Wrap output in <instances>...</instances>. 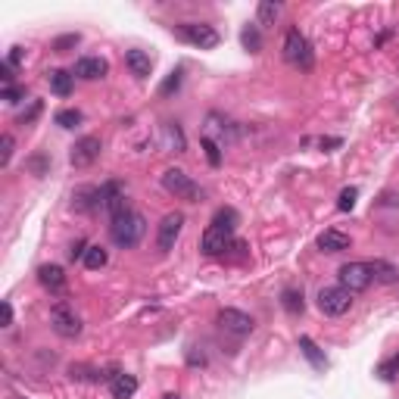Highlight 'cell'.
Listing matches in <instances>:
<instances>
[{"instance_id":"cell-1","label":"cell","mask_w":399,"mask_h":399,"mask_svg":"<svg viewBox=\"0 0 399 399\" xmlns=\"http://www.w3.org/2000/svg\"><path fill=\"white\" fill-rule=\"evenodd\" d=\"M237 222H241V216L231 209V206H222L212 216V222L209 228L203 231L200 237V250L206 253V256H222V253H228V247H231V234H234V228Z\"/></svg>"},{"instance_id":"cell-2","label":"cell","mask_w":399,"mask_h":399,"mask_svg":"<svg viewBox=\"0 0 399 399\" xmlns=\"http://www.w3.org/2000/svg\"><path fill=\"white\" fill-rule=\"evenodd\" d=\"M143 234H147V222H143V216L134 212L131 206H125L122 212H116V216L109 218V237H113L116 247L134 250L143 241Z\"/></svg>"},{"instance_id":"cell-3","label":"cell","mask_w":399,"mask_h":399,"mask_svg":"<svg viewBox=\"0 0 399 399\" xmlns=\"http://www.w3.org/2000/svg\"><path fill=\"white\" fill-rule=\"evenodd\" d=\"M281 50H284V59L293 66V69L312 72V66H315V54H312V44L305 41V35L300 29H287Z\"/></svg>"},{"instance_id":"cell-4","label":"cell","mask_w":399,"mask_h":399,"mask_svg":"<svg viewBox=\"0 0 399 399\" xmlns=\"http://www.w3.org/2000/svg\"><path fill=\"white\" fill-rule=\"evenodd\" d=\"M172 35L188 41V44L200 47V50H212L218 47V31L206 22H181V25H172Z\"/></svg>"},{"instance_id":"cell-5","label":"cell","mask_w":399,"mask_h":399,"mask_svg":"<svg viewBox=\"0 0 399 399\" xmlns=\"http://www.w3.org/2000/svg\"><path fill=\"white\" fill-rule=\"evenodd\" d=\"M163 188L168 193H175L178 200H184V203H200V197H203L200 184L193 181L188 172H181V168H168V172L163 175Z\"/></svg>"},{"instance_id":"cell-6","label":"cell","mask_w":399,"mask_h":399,"mask_svg":"<svg viewBox=\"0 0 399 399\" xmlns=\"http://www.w3.org/2000/svg\"><path fill=\"white\" fill-rule=\"evenodd\" d=\"M337 278H340V287L350 293H362L368 291L371 281H375V271H371V262H346L337 271Z\"/></svg>"},{"instance_id":"cell-7","label":"cell","mask_w":399,"mask_h":399,"mask_svg":"<svg viewBox=\"0 0 399 399\" xmlns=\"http://www.w3.org/2000/svg\"><path fill=\"white\" fill-rule=\"evenodd\" d=\"M350 305H353V293L343 291L340 284L321 287V291H318V309L325 312V315H330V318L346 315V312H350Z\"/></svg>"},{"instance_id":"cell-8","label":"cell","mask_w":399,"mask_h":399,"mask_svg":"<svg viewBox=\"0 0 399 399\" xmlns=\"http://www.w3.org/2000/svg\"><path fill=\"white\" fill-rule=\"evenodd\" d=\"M50 328H54L59 337H66V340H75V337L81 334V318L75 315L66 303H56L54 309H50Z\"/></svg>"},{"instance_id":"cell-9","label":"cell","mask_w":399,"mask_h":399,"mask_svg":"<svg viewBox=\"0 0 399 399\" xmlns=\"http://www.w3.org/2000/svg\"><path fill=\"white\" fill-rule=\"evenodd\" d=\"M100 150H103V143H100V138H94V134H88V138H79L72 143L69 150V163L72 168H88L94 166L100 159Z\"/></svg>"},{"instance_id":"cell-10","label":"cell","mask_w":399,"mask_h":399,"mask_svg":"<svg viewBox=\"0 0 399 399\" xmlns=\"http://www.w3.org/2000/svg\"><path fill=\"white\" fill-rule=\"evenodd\" d=\"M181 228H184V216H181V212H168L163 222H159V228H156V250L159 253L175 250L178 237H181Z\"/></svg>"},{"instance_id":"cell-11","label":"cell","mask_w":399,"mask_h":399,"mask_svg":"<svg viewBox=\"0 0 399 399\" xmlns=\"http://www.w3.org/2000/svg\"><path fill=\"white\" fill-rule=\"evenodd\" d=\"M218 328L228 330V334L247 337L250 330L256 328V321H253L247 312H241V309H222V312H218Z\"/></svg>"},{"instance_id":"cell-12","label":"cell","mask_w":399,"mask_h":399,"mask_svg":"<svg viewBox=\"0 0 399 399\" xmlns=\"http://www.w3.org/2000/svg\"><path fill=\"white\" fill-rule=\"evenodd\" d=\"M106 72H109L106 59H100V56H81V59H75V72L72 75H79V79H84V81H97V79H103Z\"/></svg>"},{"instance_id":"cell-13","label":"cell","mask_w":399,"mask_h":399,"mask_svg":"<svg viewBox=\"0 0 399 399\" xmlns=\"http://www.w3.org/2000/svg\"><path fill=\"white\" fill-rule=\"evenodd\" d=\"M353 247V241H350V234H343V231H334V228H328L325 234H318V250L321 253H343V250H350Z\"/></svg>"},{"instance_id":"cell-14","label":"cell","mask_w":399,"mask_h":399,"mask_svg":"<svg viewBox=\"0 0 399 399\" xmlns=\"http://www.w3.org/2000/svg\"><path fill=\"white\" fill-rule=\"evenodd\" d=\"M125 66L131 69L134 79H150V72H153V59L147 50H128L125 54Z\"/></svg>"},{"instance_id":"cell-15","label":"cell","mask_w":399,"mask_h":399,"mask_svg":"<svg viewBox=\"0 0 399 399\" xmlns=\"http://www.w3.org/2000/svg\"><path fill=\"white\" fill-rule=\"evenodd\" d=\"M38 281L47 287V291H54V293H59L66 287V275H63V268L59 266H41L38 268Z\"/></svg>"},{"instance_id":"cell-16","label":"cell","mask_w":399,"mask_h":399,"mask_svg":"<svg viewBox=\"0 0 399 399\" xmlns=\"http://www.w3.org/2000/svg\"><path fill=\"white\" fill-rule=\"evenodd\" d=\"M109 393H113V399H131L134 393H138V378L116 375L113 380H109Z\"/></svg>"},{"instance_id":"cell-17","label":"cell","mask_w":399,"mask_h":399,"mask_svg":"<svg viewBox=\"0 0 399 399\" xmlns=\"http://www.w3.org/2000/svg\"><path fill=\"white\" fill-rule=\"evenodd\" d=\"M47 81H50V91H54L56 97H69L72 88H75V79L66 69H54L47 75Z\"/></svg>"},{"instance_id":"cell-18","label":"cell","mask_w":399,"mask_h":399,"mask_svg":"<svg viewBox=\"0 0 399 399\" xmlns=\"http://www.w3.org/2000/svg\"><path fill=\"white\" fill-rule=\"evenodd\" d=\"M72 206L79 209V212L100 209V188H81V191H75V197H72Z\"/></svg>"},{"instance_id":"cell-19","label":"cell","mask_w":399,"mask_h":399,"mask_svg":"<svg viewBox=\"0 0 399 399\" xmlns=\"http://www.w3.org/2000/svg\"><path fill=\"white\" fill-rule=\"evenodd\" d=\"M300 353H303L305 359L312 362V368H318V371H325V368H328V359H325V353L318 350L312 337H300Z\"/></svg>"},{"instance_id":"cell-20","label":"cell","mask_w":399,"mask_h":399,"mask_svg":"<svg viewBox=\"0 0 399 399\" xmlns=\"http://www.w3.org/2000/svg\"><path fill=\"white\" fill-rule=\"evenodd\" d=\"M371 271H375V281L378 284H396L399 281V268L390 266V262H384V259L371 262Z\"/></svg>"},{"instance_id":"cell-21","label":"cell","mask_w":399,"mask_h":399,"mask_svg":"<svg viewBox=\"0 0 399 399\" xmlns=\"http://www.w3.org/2000/svg\"><path fill=\"white\" fill-rule=\"evenodd\" d=\"M241 44H243V50H250V54H259V50H262V31H259V22H253V25H247V29L241 31Z\"/></svg>"},{"instance_id":"cell-22","label":"cell","mask_w":399,"mask_h":399,"mask_svg":"<svg viewBox=\"0 0 399 399\" xmlns=\"http://www.w3.org/2000/svg\"><path fill=\"white\" fill-rule=\"evenodd\" d=\"M109 262V253L103 247H97V243H91L88 253H84V268H91V271H97V268H103Z\"/></svg>"},{"instance_id":"cell-23","label":"cell","mask_w":399,"mask_h":399,"mask_svg":"<svg viewBox=\"0 0 399 399\" xmlns=\"http://www.w3.org/2000/svg\"><path fill=\"white\" fill-rule=\"evenodd\" d=\"M256 16H259V25H275V19L281 16V6L271 4V0H262L259 10H256Z\"/></svg>"},{"instance_id":"cell-24","label":"cell","mask_w":399,"mask_h":399,"mask_svg":"<svg viewBox=\"0 0 399 399\" xmlns=\"http://www.w3.org/2000/svg\"><path fill=\"white\" fill-rule=\"evenodd\" d=\"M281 305L291 312V315H300L303 312V293L300 291H284L281 293Z\"/></svg>"},{"instance_id":"cell-25","label":"cell","mask_w":399,"mask_h":399,"mask_svg":"<svg viewBox=\"0 0 399 399\" xmlns=\"http://www.w3.org/2000/svg\"><path fill=\"white\" fill-rule=\"evenodd\" d=\"M54 122L59 125V128H75V125L81 122V109H59V113L54 116Z\"/></svg>"},{"instance_id":"cell-26","label":"cell","mask_w":399,"mask_h":399,"mask_svg":"<svg viewBox=\"0 0 399 399\" xmlns=\"http://www.w3.org/2000/svg\"><path fill=\"white\" fill-rule=\"evenodd\" d=\"M203 150H206V159H209V166L212 168H218V166H222V150H218V143L216 141H212L209 138V134H203Z\"/></svg>"},{"instance_id":"cell-27","label":"cell","mask_w":399,"mask_h":399,"mask_svg":"<svg viewBox=\"0 0 399 399\" xmlns=\"http://www.w3.org/2000/svg\"><path fill=\"white\" fill-rule=\"evenodd\" d=\"M396 375H399V353H396V355H390L387 362H380V365H378V378H380V380H393Z\"/></svg>"},{"instance_id":"cell-28","label":"cell","mask_w":399,"mask_h":399,"mask_svg":"<svg viewBox=\"0 0 399 399\" xmlns=\"http://www.w3.org/2000/svg\"><path fill=\"white\" fill-rule=\"evenodd\" d=\"M81 44V35L75 31V35H59L56 41H54V50L56 54H66V50H72V47H79Z\"/></svg>"},{"instance_id":"cell-29","label":"cell","mask_w":399,"mask_h":399,"mask_svg":"<svg viewBox=\"0 0 399 399\" xmlns=\"http://www.w3.org/2000/svg\"><path fill=\"white\" fill-rule=\"evenodd\" d=\"M355 197H359V191H355V188H343L340 197H337V209H340V212H350V209L355 206Z\"/></svg>"},{"instance_id":"cell-30","label":"cell","mask_w":399,"mask_h":399,"mask_svg":"<svg viewBox=\"0 0 399 399\" xmlns=\"http://www.w3.org/2000/svg\"><path fill=\"white\" fill-rule=\"evenodd\" d=\"M0 166H10V159H13V147H16V141H13V134H4V138H0Z\"/></svg>"},{"instance_id":"cell-31","label":"cell","mask_w":399,"mask_h":399,"mask_svg":"<svg viewBox=\"0 0 399 399\" xmlns=\"http://www.w3.org/2000/svg\"><path fill=\"white\" fill-rule=\"evenodd\" d=\"M69 378L72 380H100V371H91V368H84V365H72Z\"/></svg>"},{"instance_id":"cell-32","label":"cell","mask_w":399,"mask_h":399,"mask_svg":"<svg viewBox=\"0 0 399 399\" xmlns=\"http://www.w3.org/2000/svg\"><path fill=\"white\" fill-rule=\"evenodd\" d=\"M181 69H175L172 75H168V79L163 81V88H159V94H163V97H168V94H172V91H178V88H181Z\"/></svg>"},{"instance_id":"cell-33","label":"cell","mask_w":399,"mask_h":399,"mask_svg":"<svg viewBox=\"0 0 399 399\" xmlns=\"http://www.w3.org/2000/svg\"><path fill=\"white\" fill-rule=\"evenodd\" d=\"M38 116H41V100H31V106H29V109H25V113L19 116V125H31Z\"/></svg>"},{"instance_id":"cell-34","label":"cell","mask_w":399,"mask_h":399,"mask_svg":"<svg viewBox=\"0 0 399 399\" xmlns=\"http://www.w3.org/2000/svg\"><path fill=\"white\" fill-rule=\"evenodd\" d=\"M4 100L6 103H19V100H25V91L16 88V84H10V88H4Z\"/></svg>"},{"instance_id":"cell-35","label":"cell","mask_w":399,"mask_h":399,"mask_svg":"<svg viewBox=\"0 0 399 399\" xmlns=\"http://www.w3.org/2000/svg\"><path fill=\"white\" fill-rule=\"evenodd\" d=\"M168 138H172V143H175L178 153L184 150V134H181V128H178V125H168Z\"/></svg>"},{"instance_id":"cell-36","label":"cell","mask_w":399,"mask_h":399,"mask_svg":"<svg viewBox=\"0 0 399 399\" xmlns=\"http://www.w3.org/2000/svg\"><path fill=\"white\" fill-rule=\"evenodd\" d=\"M29 168L35 175H44V168H47V159L44 156H35V159H29Z\"/></svg>"},{"instance_id":"cell-37","label":"cell","mask_w":399,"mask_h":399,"mask_svg":"<svg viewBox=\"0 0 399 399\" xmlns=\"http://www.w3.org/2000/svg\"><path fill=\"white\" fill-rule=\"evenodd\" d=\"M6 63H10V66H19V63H22V47H13L10 56H6Z\"/></svg>"},{"instance_id":"cell-38","label":"cell","mask_w":399,"mask_h":399,"mask_svg":"<svg viewBox=\"0 0 399 399\" xmlns=\"http://www.w3.org/2000/svg\"><path fill=\"white\" fill-rule=\"evenodd\" d=\"M10 325H13V305L4 303V328H10Z\"/></svg>"},{"instance_id":"cell-39","label":"cell","mask_w":399,"mask_h":399,"mask_svg":"<svg viewBox=\"0 0 399 399\" xmlns=\"http://www.w3.org/2000/svg\"><path fill=\"white\" fill-rule=\"evenodd\" d=\"M163 399H181V396H178V393H168V396H163Z\"/></svg>"}]
</instances>
